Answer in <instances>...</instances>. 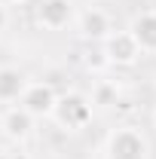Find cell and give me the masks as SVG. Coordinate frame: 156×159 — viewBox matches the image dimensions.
<instances>
[{
    "mask_svg": "<svg viewBox=\"0 0 156 159\" xmlns=\"http://www.w3.org/2000/svg\"><path fill=\"white\" fill-rule=\"evenodd\" d=\"M86 67H89L92 74L107 70V67H110V61H107V55H104V49H92V52L86 55Z\"/></svg>",
    "mask_w": 156,
    "mask_h": 159,
    "instance_id": "cell-11",
    "label": "cell"
},
{
    "mask_svg": "<svg viewBox=\"0 0 156 159\" xmlns=\"http://www.w3.org/2000/svg\"><path fill=\"white\" fill-rule=\"evenodd\" d=\"M153 125H156V113H153Z\"/></svg>",
    "mask_w": 156,
    "mask_h": 159,
    "instance_id": "cell-14",
    "label": "cell"
},
{
    "mask_svg": "<svg viewBox=\"0 0 156 159\" xmlns=\"http://www.w3.org/2000/svg\"><path fill=\"white\" fill-rule=\"evenodd\" d=\"M107 159H147L150 153V144L144 138L141 129H132V125H119L107 135Z\"/></svg>",
    "mask_w": 156,
    "mask_h": 159,
    "instance_id": "cell-2",
    "label": "cell"
},
{
    "mask_svg": "<svg viewBox=\"0 0 156 159\" xmlns=\"http://www.w3.org/2000/svg\"><path fill=\"white\" fill-rule=\"evenodd\" d=\"M101 49H104V55L110 61V67H113V64H117V67H132V64L144 55L129 31H113L110 37L101 43Z\"/></svg>",
    "mask_w": 156,
    "mask_h": 159,
    "instance_id": "cell-4",
    "label": "cell"
},
{
    "mask_svg": "<svg viewBox=\"0 0 156 159\" xmlns=\"http://www.w3.org/2000/svg\"><path fill=\"white\" fill-rule=\"evenodd\" d=\"M37 21L46 31H61L74 21V3L71 0H40Z\"/></svg>",
    "mask_w": 156,
    "mask_h": 159,
    "instance_id": "cell-6",
    "label": "cell"
},
{
    "mask_svg": "<svg viewBox=\"0 0 156 159\" xmlns=\"http://www.w3.org/2000/svg\"><path fill=\"white\" fill-rule=\"evenodd\" d=\"M6 25H9V12H6V6L0 3V34L6 31Z\"/></svg>",
    "mask_w": 156,
    "mask_h": 159,
    "instance_id": "cell-12",
    "label": "cell"
},
{
    "mask_svg": "<svg viewBox=\"0 0 156 159\" xmlns=\"http://www.w3.org/2000/svg\"><path fill=\"white\" fill-rule=\"evenodd\" d=\"M92 107H117L119 101V89L117 83H110V80H98L95 86H92Z\"/></svg>",
    "mask_w": 156,
    "mask_h": 159,
    "instance_id": "cell-10",
    "label": "cell"
},
{
    "mask_svg": "<svg viewBox=\"0 0 156 159\" xmlns=\"http://www.w3.org/2000/svg\"><path fill=\"white\" fill-rule=\"evenodd\" d=\"M92 113H95V107H92V101L86 98V95L67 92V95H61L55 101L52 119L58 122L61 129H67V132H80V129H86L92 122Z\"/></svg>",
    "mask_w": 156,
    "mask_h": 159,
    "instance_id": "cell-1",
    "label": "cell"
},
{
    "mask_svg": "<svg viewBox=\"0 0 156 159\" xmlns=\"http://www.w3.org/2000/svg\"><path fill=\"white\" fill-rule=\"evenodd\" d=\"M3 6H9V3H25V0H0Z\"/></svg>",
    "mask_w": 156,
    "mask_h": 159,
    "instance_id": "cell-13",
    "label": "cell"
},
{
    "mask_svg": "<svg viewBox=\"0 0 156 159\" xmlns=\"http://www.w3.org/2000/svg\"><path fill=\"white\" fill-rule=\"evenodd\" d=\"M25 86H28V80H25V74L19 67H12V64H3L0 67V104L19 101Z\"/></svg>",
    "mask_w": 156,
    "mask_h": 159,
    "instance_id": "cell-9",
    "label": "cell"
},
{
    "mask_svg": "<svg viewBox=\"0 0 156 159\" xmlns=\"http://www.w3.org/2000/svg\"><path fill=\"white\" fill-rule=\"evenodd\" d=\"M77 19V34L86 43H104V40L113 34V25H110V16L101 9V6H89V9H83Z\"/></svg>",
    "mask_w": 156,
    "mask_h": 159,
    "instance_id": "cell-5",
    "label": "cell"
},
{
    "mask_svg": "<svg viewBox=\"0 0 156 159\" xmlns=\"http://www.w3.org/2000/svg\"><path fill=\"white\" fill-rule=\"evenodd\" d=\"M129 34H132V40L138 43V49L144 55H156V9L138 12L129 25Z\"/></svg>",
    "mask_w": 156,
    "mask_h": 159,
    "instance_id": "cell-7",
    "label": "cell"
},
{
    "mask_svg": "<svg viewBox=\"0 0 156 159\" xmlns=\"http://www.w3.org/2000/svg\"><path fill=\"white\" fill-rule=\"evenodd\" d=\"M34 122L37 119L31 116L28 110H21V107H12V110H6L3 119H0V125H3V135L9 141H25L31 138V132H34Z\"/></svg>",
    "mask_w": 156,
    "mask_h": 159,
    "instance_id": "cell-8",
    "label": "cell"
},
{
    "mask_svg": "<svg viewBox=\"0 0 156 159\" xmlns=\"http://www.w3.org/2000/svg\"><path fill=\"white\" fill-rule=\"evenodd\" d=\"M55 101H58V95L49 83H28L19 98V107L28 110L34 119H49L55 110Z\"/></svg>",
    "mask_w": 156,
    "mask_h": 159,
    "instance_id": "cell-3",
    "label": "cell"
}]
</instances>
